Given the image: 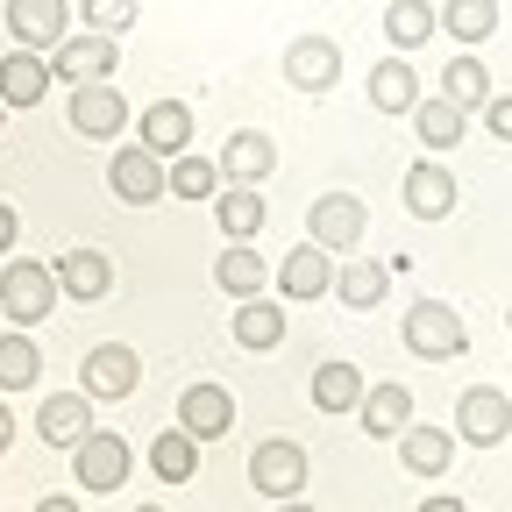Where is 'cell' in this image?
<instances>
[{
	"label": "cell",
	"mask_w": 512,
	"mask_h": 512,
	"mask_svg": "<svg viewBox=\"0 0 512 512\" xmlns=\"http://www.w3.org/2000/svg\"><path fill=\"white\" fill-rule=\"evenodd\" d=\"M57 271L36 264V256H8V271H0V313H8V328H36V320L57 313Z\"/></svg>",
	"instance_id": "cell-1"
},
{
	"label": "cell",
	"mask_w": 512,
	"mask_h": 512,
	"mask_svg": "<svg viewBox=\"0 0 512 512\" xmlns=\"http://www.w3.org/2000/svg\"><path fill=\"white\" fill-rule=\"evenodd\" d=\"M406 349L420 363H456L470 349V328H463V313L448 306V299H413L406 306Z\"/></svg>",
	"instance_id": "cell-2"
},
{
	"label": "cell",
	"mask_w": 512,
	"mask_h": 512,
	"mask_svg": "<svg viewBox=\"0 0 512 512\" xmlns=\"http://www.w3.org/2000/svg\"><path fill=\"white\" fill-rule=\"evenodd\" d=\"M114 64H121V36L72 29V36L50 50V79L57 86H93V79H114Z\"/></svg>",
	"instance_id": "cell-3"
},
{
	"label": "cell",
	"mask_w": 512,
	"mask_h": 512,
	"mask_svg": "<svg viewBox=\"0 0 512 512\" xmlns=\"http://www.w3.org/2000/svg\"><path fill=\"white\" fill-rule=\"evenodd\" d=\"M128 470H136V448H128L114 427H93V434L72 448V477H79L86 491H100V498H107V491H121V484H128Z\"/></svg>",
	"instance_id": "cell-4"
},
{
	"label": "cell",
	"mask_w": 512,
	"mask_h": 512,
	"mask_svg": "<svg viewBox=\"0 0 512 512\" xmlns=\"http://www.w3.org/2000/svg\"><path fill=\"white\" fill-rule=\"evenodd\" d=\"M107 185H114V200H128V207H157L164 200V157L150 150V143H121L114 157H107Z\"/></svg>",
	"instance_id": "cell-5"
},
{
	"label": "cell",
	"mask_w": 512,
	"mask_h": 512,
	"mask_svg": "<svg viewBox=\"0 0 512 512\" xmlns=\"http://www.w3.org/2000/svg\"><path fill=\"white\" fill-rule=\"evenodd\" d=\"M278 299H292V306H306V299H328L335 292V249H320L313 235L299 242V249H285L278 256Z\"/></svg>",
	"instance_id": "cell-6"
},
{
	"label": "cell",
	"mask_w": 512,
	"mask_h": 512,
	"mask_svg": "<svg viewBox=\"0 0 512 512\" xmlns=\"http://www.w3.org/2000/svg\"><path fill=\"white\" fill-rule=\"evenodd\" d=\"M363 228H370V207L356 200V192H320V200L306 207V235L320 249H335V256H349L363 242Z\"/></svg>",
	"instance_id": "cell-7"
},
{
	"label": "cell",
	"mask_w": 512,
	"mask_h": 512,
	"mask_svg": "<svg viewBox=\"0 0 512 512\" xmlns=\"http://www.w3.org/2000/svg\"><path fill=\"white\" fill-rule=\"evenodd\" d=\"M505 434H512V392H498V384H470V392L456 399V441L498 448Z\"/></svg>",
	"instance_id": "cell-8"
},
{
	"label": "cell",
	"mask_w": 512,
	"mask_h": 512,
	"mask_svg": "<svg viewBox=\"0 0 512 512\" xmlns=\"http://www.w3.org/2000/svg\"><path fill=\"white\" fill-rule=\"evenodd\" d=\"M335 79H342V43H335V36L306 29V36L285 43V86H299V93H328Z\"/></svg>",
	"instance_id": "cell-9"
},
{
	"label": "cell",
	"mask_w": 512,
	"mask_h": 512,
	"mask_svg": "<svg viewBox=\"0 0 512 512\" xmlns=\"http://www.w3.org/2000/svg\"><path fill=\"white\" fill-rule=\"evenodd\" d=\"M249 484L264 491L271 505L278 498H299L306 491V448L299 441H256L249 448Z\"/></svg>",
	"instance_id": "cell-10"
},
{
	"label": "cell",
	"mask_w": 512,
	"mask_h": 512,
	"mask_svg": "<svg viewBox=\"0 0 512 512\" xmlns=\"http://www.w3.org/2000/svg\"><path fill=\"white\" fill-rule=\"evenodd\" d=\"M136 384H143V356L128 349V342H100L86 356V370H79V392L86 399H128Z\"/></svg>",
	"instance_id": "cell-11"
},
{
	"label": "cell",
	"mask_w": 512,
	"mask_h": 512,
	"mask_svg": "<svg viewBox=\"0 0 512 512\" xmlns=\"http://www.w3.org/2000/svg\"><path fill=\"white\" fill-rule=\"evenodd\" d=\"M72 128L86 143H114L121 128H128V100H121V86H107V79H93V86H72Z\"/></svg>",
	"instance_id": "cell-12"
},
{
	"label": "cell",
	"mask_w": 512,
	"mask_h": 512,
	"mask_svg": "<svg viewBox=\"0 0 512 512\" xmlns=\"http://www.w3.org/2000/svg\"><path fill=\"white\" fill-rule=\"evenodd\" d=\"M178 427L200 448L221 441L235 427V392H228V384H185V392H178Z\"/></svg>",
	"instance_id": "cell-13"
},
{
	"label": "cell",
	"mask_w": 512,
	"mask_h": 512,
	"mask_svg": "<svg viewBox=\"0 0 512 512\" xmlns=\"http://www.w3.org/2000/svg\"><path fill=\"white\" fill-rule=\"evenodd\" d=\"M214 164H221V185H264L278 171V143L264 136V128H235Z\"/></svg>",
	"instance_id": "cell-14"
},
{
	"label": "cell",
	"mask_w": 512,
	"mask_h": 512,
	"mask_svg": "<svg viewBox=\"0 0 512 512\" xmlns=\"http://www.w3.org/2000/svg\"><path fill=\"white\" fill-rule=\"evenodd\" d=\"M8 29H15L22 50L50 57L64 36H72V8H64V0H8Z\"/></svg>",
	"instance_id": "cell-15"
},
{
	"label": "cell",
	"mask_w": 512,
	"mask_h": 512,
	"mask_svg": "<svg viewBox=\"0 0 512 512\" xmlns=\"http://www.w3.org/2000/svg\"><path fill=\"white\" fill-rule=\"evenodd\" d=\"M456 200H463V192H456V178H448L441 157H420V164L406 171V214H413V221H448V214H456Z\"/></svg>",
	"instance_id": "cell-16"
},
{
	"label": "cell",
	"mask_w": 512,
	"mask_h": 512,
	"mask_svg": "<svg viewBox=\"0 0 512 512\" xmlns=\"http://www.w3.org/2000/svg\"><path fill=\"white\" fill-rule=\"evenodd\" d=\"M36 434H43L50 448H79V441L93 434V399H86V392H50V399L36 406Z\"/></svg>",
	"instance_id": "cell-17"
},
{
	"label": "cell",
	"mask_w": 512,
	"mask_h": 512,
	"mask_svg": "<svg viewBox=\"0 0 512 512\" xmlns=\"http://www.w3.org/2000/svg\"><path fill=\"white\" fill-rule=\"evenodd\" d=\"M50 271H57V292H64V299H79V306H93V299L114 292V264H107L100 249H64Z\"/></svg>",
	"instance_id": "cell-18"
},
{
	"label": "cell",
	"mask_w": 512,
	"mask_h": 512,
	"mask_svg": "<svg viewBox=\"0 0 512 512\" xmlns=\"http://www.w3.org/2000/svg\"><path fill=\"white\" fill-rule=\"evenodd\" d=\"M136 143H150V150L171 164L178 150H192V107H185V100H150L143 121H136Z\"/></svg>",
	"instance_id": "cell-19"
},
{
	"label": "cell",
	"mask_w": 512,
	"mask_h": 512,
	"mask_svg": "<svg viewBox=\"0 0 512 512\" xmlns=\"http://www.w3.org/2000/svg\"><path fill=\"white\" fill-rule=\"evenodd\" d=\"M384 292H392V271H384L377 256H342V264H335V299L349 313H377Z\"/></svg>",
	"instance_id": "cell-20"
},
{
	"label": "cell",
	"mask_w": 512,
	"mask_h": 512,
	"mask_svg": "<svg viewBox=\"0 0 512 512\" xmlns=\"http://www.w3.org/2000/svg\"><path fill=\"white\" fill-rule=\"evenodd\" d=\"M370 107L377 114H413L420 107V72H413V57H377L370 64Z\"/></svg>",
	"instance_id": "cell-21"
},
{
	"label": "cell",
	"mask_w": 512,
	"mask_h": 512,
	"mask_svg": "<svg viewBox=\"0 0 512 512\" xmlns=\"http://www.w3.org/2000/svg\"><path fill=\"white\" fill-rule=\"evenodd\" d=\"M356 420H363L370 441H399L413 427V392H406V384H370L363 406H356Z\"/></svg>",
	"instance_id": "cell-22"
},
{
	"label": "cell",
	"mask_w": 512,
	"mask_h": 512,
	"mask_svg": "<svg viewBox=\"0 0 512 512\" xmlns=\"http://www.w3.org/2000/svg\"><path fill=\"white\" fill-rule=\"evenodd\" d=\"M57 79H50V57L43 50H8V57H0V100H8V107H36L43 93H50Z\"/></svg>",
	"instance_id": "cell-23"
},
{
	"label": "cell",
	"mask_w": 512,
	"mask_h": 512,
	"mask_svg": "<svg viewBox=\"0 0 512 512\" xmlns=\"http://www.w3.org/2000/svg\"><path fill=\"white\" fill-rule=\"evenodd\" d=\"M463 128H470V107H456L448 93H420V107H413V136L441 157V150H456L463 143Z\"/></svg>",
	"instance_id": "cell-24"
},
{
	"label": "cell",
	"mask_w": 512,
	"mask_h": 512,
	"mask_svg": "<svg viewBox=\"0 0 512 512\" xmlns=\"http://www.w3.org/2000/svg\"><path fill=\"white\" fill-rule=\"evenodd\" d=\"M399 463L413 477H448V463H456V427H406L399 434Z\"/></svg>",
	"instance_id": "cell-25"
},
{
	"label": "cell",
	"mask_w": 512,
	"mask_h": 512,
	"mask_svg": "<svg viewBox=\"0 0 512 512\" xmlns=\"http://www.w3.org/2000/svg\"><path fill=\"white\" fill-rule=\"evenodd\" d=\"M427 36H441V8H427V0H384V43L399 57H413Z\"/></svg>",
	"instance_id": "cell-26"
},
{
	"label": "cell",
	"mask_w": 512,
	"mask_h": 512,
	"mask_svg": "<svg viewBox=\"0 0 512 512\" xmlns=\"http://www.w3.org/2000/svg\"><path fill=\"white\" fill-rule=\"evenodd\" d=\"M214 285H221L228 299H256V292L271 285V264H264L249 242H228V249L214 256Z\"/></svg>",
	"instance_id": "cell-27"
},
{
	"label": "cell",
	"mask_w": 512,
	"mask_h": 512,
	"mask_svg": "<svg viewBox=\"0 0 512 512\" xmlns=\"http://www.w3.org/2000/svg\"><path fill=\"white\" fill-rule=\"evenodd\" d=\"M235 342L256 349V356L278 349V342H285V306L264 299V292H256V299H235Z\"/></svg>",
	"instance_id": "cell-28"
},
{
	"label": "cell",
	"mask_w": 512,
	"mask_h": 512,
	"mask_svg": "<svg viewBox=\"0 0 512 512\" xmlns=\"http://www.w3.org/2000/svg\"><path fill=\"white\" fill-rule=\"evenodd\" d=\"M271 221V207L256 200V185H221V200H214V228L228 242H256V228Z\"/></svg>",
	"instance_id": "cell-29"
},
{
	"label": "cell",
	"mask_w": 512,
	"mask_h": 512,
	"mask_svg": "<svg viewBox=\"0 0 512 512\" xmlns=\"http://www.w3.org/2000/svg\"><path fill=\"white\" fill-rule=\"evenodd\" d=\"M363 392H370V377H363L356 363H342V356L313 370V406H320V413H356Z\"/></svg>",
	"instance_id": "cell-30"
},
{
	"label": "cell",
	"mask_w": 512,
	"mask_h": 512,
	"mask_svg": "<svg viewBox=\"0 0 512 512\" xmlns=\"http://www.w3.org/2000/svg\"><path fill=\"white\" fill-rule=\"evenodd\" d=\"M150 470H157V484H192L200 477V441H192L185 427H164L150 441Z\"/></svg>",
	"instance_id": "cell-31"
},
{
	"label": "cell",
	"mask_w": 512,
	"mask_h": 512,
	"mask_svg": "<svg viewBox=\"0 0 512 512\" xmlns=\"http://www.w3.org/2000/svg\"><path fill=\"white\" fill-rule=\"evenodd\" d=\"M441 36L477 50L484 36H498V0H441Z\"/></svg>",
	"instance_id": "cell-32"
},
{
	"label": "cell",
	"mask_w": 512,
	"mask_h": 512,
	"mask_svg": "<svg viewBox=\"0 0 512 512\" xmlns=\"http://www.w3.org/2000/svg\"><path fill=\"white\" fill-rule=\"evenodd\" d=\"M43 377V349L29 328H8L0 335V392H29V384Z\"/></svg>",
	"instance_id": "cell-33"
},
{
	"label": "cell",
	"mask_w": 512,
	"mask_h": 512,
	"mask_svg": "<svg viewBox=\"0 0 512 512\" xmlns=\"http://www.w3.org/2000/svg\"><path fill=\"white\" fill-rule=\"evenodd\" d=\"M441 93L456 100V107H470V114H484V100H491L484 57H477V50H456V57H448V72H441Z\"/></svg>",
	"instance_id": "cell-34"
},
{
	"label": "cell",
	"mask_w": 512,
	"mask_h": 512,
	"mask_svg": "<svg viewBox=\"0 0 512 512\" xmlns=\"http://www.w3.org/2000/svg\"><path fill=\"white\" fill-rule=\"evenodd\" d=\"M164 185L178 192V200H214L221 164H214V157H192V150H178V157L164 164Z\"/></svg>",
	"instance_id": "cell-35"
},
{
	"label": "cell",
	"mask_w": 512,
	"mask_h": 512,
	"mask_svg": "<svg viewBox=\"0 0 512 512\" xmlns=\"http://www.w3.org/2000/svg\"><path fill=\"white\" fill-rule=\"evenodd\" d=\"M79 15H86V29H100V36H121V29H136V0H79Z\"/></svg>",
	"instance_id": "cell-36"
},
{
	"label": "cell",
	"mask_w": 512,
	"mask_h": 512,
	"mask_svg": "<svg viewBox=\"0 0 512 512\" xmlns=\"http://www.w3.org/2000/svg\"><path fill=\"white\" fill-rule=\"evenodd\" d=\"M484 128H491L498 143H512V93H491L484 100Z\"/></svg>",
	"instance_id": "cell-37"
},
{
	"label": "cell",
	"mask_w": 512,
	"mask_h": 512,
	"mask_svg": "<svg viewBox=\"0 0 512 512\" xmlns=\"http://www.w3.org/2000/svg\"><path fill=\"white\" fill-rule=\"evenodd\" d=\"M15 235H22V214H15L8 200H0V256H8V249H15Z\"/></svg>",
	"instance_id": "cell-38"
},
{
	"label": "cell",
	"mask_w": 512,
	"mask_h": 512,
	"mask_svg": "<svg viewBox=\"0 0 512 512\" xmlns=\"http://www.w3.org/2000/svg\"><path fill=\"white\" fill-rule=\"evenodd\" d=\"M420 512H463V498H448V491H434V498H420Z\"/></svg>",
	"instance_id": "cell-39"
},
{
	"label": "cell",
	"mask_w": 512,
	"mask_h": 512,
	"mask_svg": "<svg viewBox=\"0 0 512 512\" xmlns=\"http://www.w3.org/2000/svg\"><path fill=\"white\" fill-rule=\"evenodd\" d=\"M36 512H79V498H64V491H50V498H36Z\"/></svg>",
	"instance_id": "cell-40"
},
{
	"label": "cell",
	"mask_w": 512,
	"mask_h": 512,
	"mask_svg": "<svg viewBox=\"0 0 512 512\" xmlns=\"http://www.w3.org/2000/svg\"><path fill=\"white\" fill-rule=\"evenodd\" d=\"M8 448H15V413L0 406V456H8Z\"/></svg>",
	"instance_id": "cell-41"
},
{
	"label": "cell",
	"mask_w": 512,
	"mask_h": 512,
	"mask_svg": "<svg viewBox=\"0 0 512 512\" xmlns=\"http://www.w3.org/2000/svg\"><path fill=\"white\" fill-rule=\"evenodd\" d=\"M278 512H320V505H306V498H278Z\"/></svg>",
	"instance_id": "cell-42"
},
{
	"label": "cell",
	"mask_w": 512,
	"mask_h": 512,
	"mask_svg": "<svg viewBox=\"0 0 512 512\" xmlns=\"http://www.w3.org/2000/svg\"><path fill=\"white\" fill-rule=\"evenodd\" d=\"M136 512H164V505H136Z\"/></svg>",
	"instance_id": "cell-43"
},
{
	"label": "cell",
	"mask_w": 512,
	"mask_h": 512,
	"mask_svg": "<svg viewBox=\"0 0 512 512\" xmlns=\"http://www.w3.org/2000/svg\"><path fill=\"white\" fill-rule=\"evenodd\" d=\"M0 121H8V100H0Z\"/></svg>",
	"instance_id": "cell-44"
},
{
	"label": "cell",
	"mask_w": 512,
	"mask_h": 512,
	"mask_svg": "<svg viewBox=\"0 0 512 512\" xmlns=\"http://www.w3.org/2000/svg\"><path fill=\"white\" fill-rule=\"evenodd\" d=\"M505 328H512V306H505Z\"/></svg>",
	"instance_id": "cell-45"
},
{
	"label": "cell",
	"mask_w": 512,
	"mask_h": 512,
	"mask_svg": "<svg viewBox=\"0 0 512 512\" xmlns=\"http://www.w3.org/2000/svg\"><path fill=\"white\" fill-rule=\"evenodd\" d=\"M505 392H512V384H505Z\"/></svg>",
	"instance_id": "cell-46"
}]
</instances>
